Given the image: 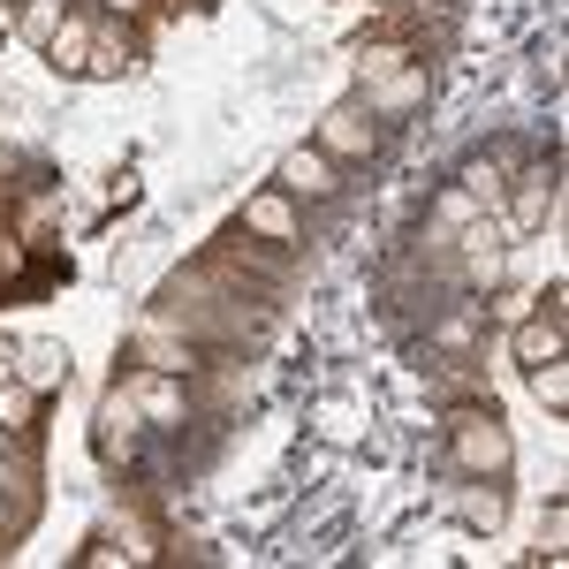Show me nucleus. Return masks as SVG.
I'll return each instance as SVG.
<instances>
[{"label":"nucleus","mask_w":569,"mask_h":569,"mask_svg":"<svg viewBox=\"0 0 569 569\" xmlns=\"http://www.w3.org/2000/svg\"><path fill=\"white\" fill-rule=\"evenodd\" d=\"M152 311H160V319H176L190 342L228 350V357L259 350L266 335H273V297L251 289V281H236V273H220L213 259L168 273V281H160V297H152Z\"/></svg>","instance_id":"1"},{"label":"nucleus","mask_w":569,"mask_h":569,"mask_svg":"<svg viewBox=\"0 0 569 569\" xmlns=\"http://www.w3.org/2000/svg\"><path fill=\"white\" fill-rule=\"evenodd\" d=\"M440 440H448L456 479H509V463H517L509 418H501L493 402H456V410L440 418Z\"/></svg>","instance_id":"2"},{"label":"nucleus","mask_w":569,"mask_h":569,"mask_svg":"<svg viewBox=\"0 0 569 569\" xmlns=\"http://www.w3.org/2000/svg\"><path fill=\"white\" fill-rule=\"evenodd\" d=\"M448 266H456V281L471 289V297H493L501 281H509V228L493 213H479L456 243H448Z\"/></svg>","instance_id":"3"},{"label":"nucleus","mask_w":569,"mask_h":569,"mask_svg":"<svg viewBox=\"0 0 569 569\" xmlns=\"http://www.w3.org/2000/svg\"><path fill=\"white\" fill-rule=\"evenodd\" d=\"M206 259L220 266V273H236V281H251V289H266V297H281L289 281H297V251H281V243H259V236H243V228H228Z\"/></svg>","instance_id":"4"},{"label":"nucleus","mask_w":569,"mask_h":569,"mask_svg":"<svg viewBox=\"0 0 569 569\" xmlns=\"http://www.w3.org/2000/svg\"><path fill=\"white\" fill-rule=\"evenodd\" d=\"M213 357L220 350L190 342L176 319H160V311H144V319H137V335H130V365H152V372H182V380H190V372H206Z\"/></svg>","instance_id":"5"},{"label":"nucleus","mask_w":569,"mask_h":569,"mask_svg":"<svg viewBox=\"0 0 569 569\" xmlns=\"http://www.w3.org/2000/svg\"><path fill=\"white\" fill-rule=\"evenodd\" d=\"M311 144H319L335 168H365V160L380 152V122L365 114V99H342V107H327V114H319Z\"/></svg>","instance_id":"6"},{"label":"nucleus","mask_w":569,"mask_h":569,"mask_svg":"<svg viewBox=\"0 0 569 569\" xmlns=\"http://www.w3.org/2000/svg\"><path fill=\"white\" fill-rule=\"evenodd\" d=\"M122 388H130L144 433H182V426H190V380H182V372H152V365H137Z\"/></svg>","instance_id":"7"},{"label":"nucleus","mask_w":569,"mask_h":569,"mask_svg":"<svg viewBox=\"0 0 569 569\" xmlns=\"http://www.w3.org/2000/svg\"><path fill=\"white\" fill-rule=\"evenodd\" d=\"M243 236H259V243H281V251H305V206L281 190V182H266L243 198V213H236Z\"/></svg>","instance_id":"8"},{"label":"nucleus","mask_w":569,"mask_h":569,"mask_svg":"<svg viewBox=\"0 0 569 569\" xmlns=\"http://www.w3.org/2000/svg\"><path fill=\"white\" fill-rule=\"evenodd\" d=\"M114 562H160V531L144 525V517H107L99 539L84 547V569H114Z\"/></svg>","instance_id":"9"},{"label":"nucleus","mask_w":569,"mask_h":569,"mask_svg":"<svg viewBox=\"0 0 569 569\" xmlns=\"http://www.w3.org/2000/svg\"><path fill=\"white\" fill-rule=\"evenodd\" d=\"M137 433H144V418H137L130 388L114 380V388L99 395V410H91V448H99V463H122V456L137 448Z\"/></svg>","instance_id":"10"},{"label":"nucleus","mask_w":569,"mask_h":569,"mask_svg":"<svg viewBox=\"0 0 569 569\" xmlns=\"http://www.w3.org/2000/svg\"><path fill=\"white\" fill-rule=\"evenodd\" d=\"M357 99H365V114H372V122H402V114H418V107L433 99V61H410V69H395L388 84L357 91Z\"/></svg>","instance_id":"11"},{"label":"nucleus","mask_w":569,"mask_h":569,"mask_svg":"<svg viewBox=\"0 0 569 569\" xmlns=\"http://www.w3.org/2000/svg\"><path fill=\"white\" fill-rule=\"evenodd\" d=\"M273 182H281L297 206H327V198L342 190V168H335L319 144H297V152H281V176H273Z\"/></svg>","instance_id":"12"},{"label":"nucleus","mask_w":569,"mask_h":569,"mask_svg":"<svg viewBox=\"0 0 569 569\" xmlns=\"http://www.w3.org/2000/svg\"><path fill=\"white\" fill-rule=\"evenodd\" d=\"M501 206H509V220H501V228H547V220H555V206H562V182H555V168H517Z\"/></svg>","instance_id":"13"},{"label":"nucleus","mask_w":569,"mask_h":569,"mask_svg":"<svg viewBox=\"0 0 569 569\" xmlns=\"http://www.w3.org/2000/svg\"><path fill=\"white\" fill-rule=\"evenodd\" d=\"M440 509H456L471 531H501L509 493H501V479H456V486H440Z\"/></svg>","instance_id":"14"},{"label":"nucleus","mask_w":569,"mask_h":569,"mask_svg":"<svg viewBox=\"0 0 569 569\" xmlns=\"http://www.w3.org/2000/svg\"><path fill=\"white\" fill-rule=\"evenodd\" d=\"M410 61H426V53H418V46H410V39H395V31H388V39H365V46H357V53H350V69H357V91L388 84L395 69H410Z\"/></svg>","instance_id":"15"},{"label":"nucleus","mask_w":569,"mask_h":569,"mask_svg":"<svg viewBox=\"0 0 569 569\" xmlns=\"http://www.w3.org/2000/svg\"><path fill=\"white\" fill-rule=\"evenodd\" d=\"M130 61H137L130 23H122V16H99V23H91V61H84V77H99V84H107V77H122Z\"/></svg>","instance_id":"16"},{"label":"nucleus","mask_w":569,"mask_h":569,"mask_svg":"<svg viewBox=\"0 0 569 569\" xmlns=\"http://www.w3.org/2000/svg\"><path fill=\"white\" fill-rule=\"evenodd\" d=\"M16 380L31 395L69 388V350H61V342H16Z\"/></svg>","instance_id":"17"},{"label":"nucleus","mask_w":569,"mask_h":569,"mask_svg":"<svg viewBox=\"0 0 569 569\" xmlns=\"http://www.w3.org/2000/svg\"><path fill=\"white\" fill-rule=\"evenodd\" d=\"M91 23H99L91 8H69V16H61V31L46 39V61H53L61 77H84V61H91Z\"/></svg>","instance_id":"18"},{"label":"nucleus","mask_w":569,"mask_h":569,"mask_svg":"<svg viewBox=\"0 0 569 569\" xmlns=\"http://www.w3.org/2000/svg\"><path fill=\"white\" fill-rule=\"evenodd\" d=\"M509 350H517V365H539V357H562V311H539L531 305L517 327H509Z\"/></svg>","instance_id":"19"},{"label":"nucleus","mask_w":569,"mask_h":569,"mask_svg":"<svg viewBox=\"0 0 569 569\" xmlns=\"http://www.w3.org/2000/svg\"><path fill=\"white\" fill-rule=\"evenodd\" d=\"M479 335H486V305H456L433 319V350H448V357H471Z\"/></svg>","instance_id":"20"},{"label":"nucleus","mask_w":569,"mask_h":569,"mask_svg":"<svg viewBox=\"0 0 569 569\" xmlns=\"http://www.w3.org/2000/svg\"><path fill=\"white\" fill-rule=\"evenodd\" d=\"M479 213H486V206L463 190V182H440V198H433V236H463Z\"/></svg>","instance_id":"21"},{"label":"nucleus","mask_w":569,"mask_h":569,"mask_svg":"<svg viewBox=\"0 0 569 569\" xmlns=\"http://www.w3.org/2000/svg\"><path fill=\"white\" fill-rule=\"evenodd\" d=\"M39 402L46 395H31L23 380H0V433H39Z\"/></svg>","instance_id":"22"},{"label":"nucleus","mask_w":569,"mask_h":569,"mask_svg":"<svg viewBox=\"0 0 569 569\" xmlns=\"http://www.w3.org/2000/svg\"><path fill=\"white\" fill-rule=\"evenodd\" d=\"M463 190H471V198H479L486 213H501V198H509V160H471V168H463Z\"/></svg>","instance_id":"23"},{"label":"nucleus","mask_w":569,"mask_h":569,"mask_svg":"<svg viewBox=\"0 0 569 569\" xmlns=\"http://www.w3.org/2000/svg\"><path fill=\"white\" fill-rule=\"evenodd\" d=\"M525 372H531V395L562 418V410H569V365H562V357H539V365H525Z\"/></svg>","instance_id":"24"},{"label":"nucleus","mask_w":569,"mask_h":569,"mask_svg":"<svg viewBox=\"0 0 569 569\" xmlns=\"http://www.w3.org/2000/svg\"><path fill=\"white\" fill-rule=\"evenodd\" d=\"M61 16H69L61 0H16V31H23L31 46H46V39H53V31H61Z\"/></svg>","instance_id":"25"},{"label":"nucleus","mask_w":569,"mask_h":569,"mask_svg":"<svg viewBox=\"0 0 569 569\" xmlns=\"http://www.w3.org/2000/svg\"><path fill=\"white\" fill-rule=\"evenodd\" d=\"M539 547H547V562H562V555H569V509H562V501L547 509V525H539Z\"/></svg>","instance_id":"26"},{"label":"nucleus","mask_w":569,"mask_h":569,"mask_svg":"<svg viewBox=\"0 0 569 569\" xmlns=\"http://www.w3.org/2000/svg\"><path fill=\"white\" fill-rule=\"evenodd\" d=\"M531 305H539V297H525V289H493V297H486V311H493L501 327H517V319H525Z\"/></svg>","instance_id":"27"},{"label":"nucleus","mask_w":569,"mask_h":569,"mask_svg":"<svg viewBox=\"0 0 569 569\" xmlns=\"http://www.w3.org/2000/svg\"><path fill=\"white\" fill-rule=\"evenodd\" d=\"M23 259H31V243H23V236H0V281H16Z\"/></svg>","instance_id":"28"},{"label":"nucleus","mask_w":569,"mask_h":569,"mask_svg":"<svg viewBox=\"0 0 569 569\" xmlns=\"http://www.w3.org/2000/svg\"><path fill=\"white\" fill-rule=\"evenodd\" d=\"M99 16H122V23H137V16H152V0H99Z\"/></svg>","instance_id":"29"},{"label":"nucleus","mask_w":569,"mask_h":569,"mask_svg":"<svg viewBox=\"0 0 569 569\" xmlns=\"http://www.w3.org/2000/svg\"><path fill=\"white\" fill-rule=\"evenodd\" d=\"M0 380H16V342L0 335Z\"/></svg>","instance_id":"30"}]
</instances>
